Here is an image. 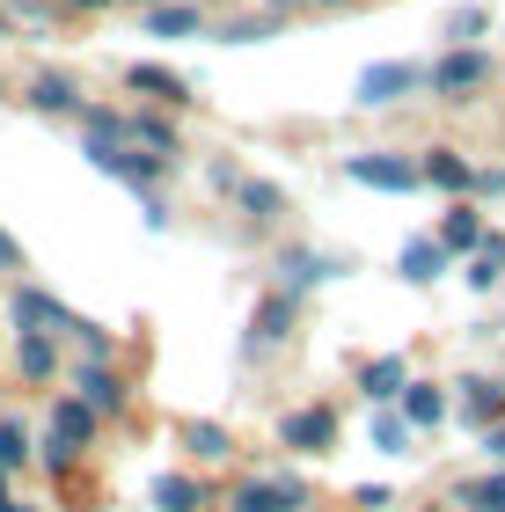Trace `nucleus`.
Listing matches in <instances>:
<instances>
[{"mask_svg": "<svg viewBox=\"0 0 505 512\" xmlns=\"http://www.w3.org/2000/svg\"><path fill=\"white\" fill-rule=\"evenodd\" d=\"M81 154H88V169L118 176V183H132V191H154V183L169 176V161L147 154V147H132V139H96V132H81Z\"/></svg>", "mask_w": 505, "mask_h": 512, "instance_id": "obj_1", "label": "nucleus"}, {"mask_svg": "<svg viewBox=\"0 0 505 512\" xmlns=\"http://www.w3.org/2000/svg\"><path fill=\"white\" fill-rule=\"evenodd\" d=\"M8 322H15V337H59V330H74L66 300H59V293H44V286H15Z\"/></svg>", "mask_w": 505, "mask_h": 512, "instance_id": "obj_2", "label": "nucleus"}, {"mask_svg": "<svg viewBox=\"0 0 505 512\" xmlns=\"http://www.w3.org/2000/svg\"><path fill=\"white\" fill-rule=\"evenodd\" d=\"M418 81H425V74H418L410 59H374V66L352 81V103H359V110H388V103H403Z\"/></svg>", "mask_w": 505, "mask_h": 512, "instance_id": "obj_3", "label": "nucleus"}, {"mask_svg": "<svg viewBox=\"0 0 505 512\" xmlns=\"http://www.w3.org/2000/svg\"><path fill=\"white\" fill-rule=\"evenodd\" d=\"M344 183H366V191H418L425 169L418 161H403V154H344Z\"/></svg>", "mask_w": 505, "mask_h": 512, "instance_id": "obj_4", "label": "nucleus"}, {"mask_svg": "<svg viewBox=\"0 0 505 512\" xmlns=\"http://www.w3.org/2000/svg\"><path fill=\"white\" fill-rule=\"evenodd\" d=\"M301 505H308V483L286 476V469L279 476H249L242 491L227 498V512H301Z\"/></svg>", "mask_w": 505, "mask_h": 512, "instance_id": "obj_5", "label": "nucleus"}, {"mask_svg": "<svg viewBox=\"0 0 505 512\" xmlns=\"http://www.w3.org/2000/svg\"><path fill=\"white\" fill-rule=\"evenodd\" d=\"M279 447H293V454H330V447H337V410H330V403L286 410V417H279Z\"/></svg>", "mask_w": 505, "mask_h": 512, "instance_id": "obj_6", "label": "nucleus"}, {"mask_svg": "<svg viewBox=\"0 0 505 512\" xmlns=\"http://www.w3.org/2000/svg\"><path fill=\"white\" fill-rule=\"evenodd\" d=\"M484 81H491V59L469 52V44H454V52L432 66V96H447V103H462L469 88H484Z\"/></svg>", "mask_w": 505, "mask_h": 512, "instance_id": "obj_7", "label": "nucleus"}, {"mask_svg": "<svg viewBox=\"0 0 505 512\" xmlns=\"http://www.w3.org/2000/svg\"><path fill=\"white\" fill-rule=\"evenodd\" d=\"M74 395H81V403H88V410H96V417H103V410H110V417H118L132 388H125V374H118V366H110V359H88V366H81V374H74Z\"/></svg>", "mask_w": 505, "mask_h": 512, "instance_id": "obj_8", "label": "nucleus"}, {"mask_svg": "<svg viewBox=\"0 0 505 512\" xmlns=\"http://www.w3.org/2000/svg\"><path fill=\"white\" fill-rule=\"evenodd\" d=\"M337 271H352V256H323V249H286L279 256V286L286 293H308V286H323Z\"/></svg>", "mask_w": 505, "mask_h": 512, "instance_id": "obj_9", "label": "nucleus"}, {"mask_svg": "<svg viewBox=\"0 0 505 512\" xmlns=\"http://www.w3.org/2000/svg\"><path fill=\"white\" fill-rule=\"evenodd\" d=\"M125 88H132V96H147V103H162V110H183V103H191V81H183L176 74V66H125Z\"/></svg>", "mask_w": 505, "mask_h": 512, "instance_id": "obj_10", "label": "nucleus"}, {"mask_svg": "<svg viewBox=\"0 0 505 512\" xmlns=\"http://www.w3.org/2000/svg\"><path fill=\"white\" fill-rule=\"evenodd\" d=\"M293 300H301V293H264V308L257 315H249V352H264V344H279L286 330H293Z\"/></svg>", "mask_w": 505, "mask_h": 512, "instance_id": "obj_11", "label": "nucleus"}, {"mask_svg": "<svg viewBox=\"0 0 505 512\" xmlns=\"http://www.w3.org/2000/svg\"><path fill=\"white\" fill-rule=\"evenodd\" d=\"M15 374L30 388H52L59 374V337H15Z\"/></svg>", "mask_w": 505, "mask_h": 512, "instance_id": "obj_12", "label": "nucleus"}, {"mask_svg": "<svg viewBox=\"0 0 505 512\" xmlns=\"http://www.w3.org/2000/svg\"><path fill=\"white\" fill-rule=\"evenodd\" d=\"M30 110H44V118H81V88L74 81H66V74H37L30 81Z\"/></svg>", "mask_w": 505, "mask_h": 512, "instance_id": "obj_13", "label": "nucleus"}, {"mask_svg": "<svg viewBox=\"0 0 505 512\" xmlns=\"http://www.w3.org/2000/svg\"><path fill=\"white\" fill-rule=\"evenodd\" d=\"M396 271L410 278V286H432V278L447 271V242H440V235H432V242H425V235L403 242V249H396Z\"/></svg>", "mask_w": 505, "mask_h": 512, "instance_id": "obj_14", "label": "nucleus"}, {"mask_svg": "<svg viewBox=\"0 0 505 512\" xmlns=\"http://www.w3.org/2000/svg\"><path fill=\"white\" fill-rule=\"evenodd\" d=\"M359 388L374 395V403H396V395L410 388V366H403V352H381V359H366V366H359Z\"/></svg>", "mask_w": 505, "mask_h": 512, "instance_id": "obj_15", "label": "nucleus"}, {"mask_svg": "<svg viewBox=\"0 0 505 512\" xmlns=\"http://www.w3.org/2000/svg\"><path fill=\"white\" fill-rule=\"evenodd\" d=\"M52 439H66V447H88V439H96V410H88L81 395H59V403H52Z\"/></svg>", "mask_w": 505, "mask_h": 512, "instance_id": "obj_16", "label": "nucleus"}, {"mask_svg": "<svg viewBox=\"0 0 505 512\" xmlns=\"http://www.w3.org/2000/svg\"><path fill=\"white\" fill-rule=\"evenodd\" d=\"M235 205H242V213L257 220V227H271V220H286V191H279V183H264V176H242V191H235Z\"/></svg>", "mask_w": 505, "mask_h": 512, "instance_id": "obj_17", "label": "nucleus"}, {"mask_svg": "<svg viewBox=\"0 0 505 512\" xmlns=\"http://www.w3.org/2000/svg\"><path fill=\"white\" fill-rule=\"evenodd\" d=\"M125 139H132V147H147V154H162V161H176V125L162 118V110H140V118H125Z\"/></svg>", "mask_w": 505, "mask_h": 512, "instance_id": "obj_18", "label": "nucleus"}, {"mask_svg": "<svg viewBox=\"0 0 505 512\" xmlns=\"http://www.w3.org/2000/svg\"><path fill=\"white\" fill-rule=\"evenodd\" d=\"M425 183H440V191L462 198V191H476V169H469L454 147H432V154H425Z\"/></svg>", "mask_w": 505, "mask_h": 512, "instance_id": "obj_19", "label": "nucleus"}, {"mask_svg": "<svg viewBox=\"0 0 505 512\" xmlns=\"http://www.w3.org/2000/svg\"><path fill=\"white\" fill-rule=\"evenodd\" d=\"M198 8H191V0H154V8H147V30L154 37H198Z\"/></svg>", "mask_w": 505, "mask_h": 512, "instance_id": "obj_20", "label": "nucleus"}, {"mask_svg": "<svg viewBox=\"0 0 505 512\" xmlns=\"http://www.w3.org/2000/svg\"><path fill=\"white\" fill-rule=\"evenodd\" d=\"M462 417L469 425H498L505 417V388L498 381H462Z\"/></svg>", "mask_w": 505, "mask_h": 512, "instance_id": "obj_21", "label": "nucleus"}, {"mask_svg": "<svg viewBox=\"0 0 505 512\" xmlns=\"http://www.w3.org/2000/svg\"><path fill=\"white\" fill-rule=\"evenodd\" d=\"M403 417H410L418 432H432V425L447 417V395L432 388V381H410V388H403Z\"/></svg>", "mask_w": 505, "mask_h": 512, "instance_id": "obj_22", "label": "nucleus"}, {"mask_svg": "<svg viewBox=\"0 0 505 512\" xmlns=\"http://www.w3.org/2000/svg\"><path fill=\"white\" fill-rule=\"evenodd\" d=\"M183 447H191L198 461H227L235 439H227V425H213V417H191V425H183Z\"/></svg>", "mask_w": 505, "mask_h": 512, "instance_id": "obj_23", "label": "nucleus"}, {"mask_svg": "<svg viewBox=\"0 0 505 512\" xmlns=\"http://www.w3.org/2000/svg\"><path fill=\"white\" fill-rule=\"evenodd\" d=\"M410 432H418V425H410L403 410H388V403L374 410V425H366V439H374L381 454H410Z\"/></svg>", "mask_w": 505, "mask_h": 512, "instance_id": "obj_24", "label": "nucleus"}, {"mask_svg": "<svg viewBox=\"0 0 505 512\" xmlns=\"http://www.w3.org/2000/svg\"><path fill=\"white\" fill-rule=\"evenodd\" d=\"M205 491H198V476H154V512H198Z\"/></svg>", "mask_w": 505, "mask_h": 512, "instance_id": "obj_25", "label": "nucleus"}, {"mask_svg": "<svg viewBox=\"0 0 505 512\" xmlns=\"http://www.w3.org/2000/svg\"><path fill=\"white\" fill-rule=\"evenodd\" d=\"M440 242H447V256L454 249H484V220H476V205H454V213L440 220Z\"/></svg>", "mask_w": 505, "mask_h": 512, "instance_id": "obj_26", "label": "nucleus"}, {"mask_svg": "<svg viewBox=\"0 0 505 512\" xmlns=\"http://www.w3.org/2000/svg\"><path fill=\"white\" fill-rule=\"evenodd\" d=\"M498 278H505V242L484 235V249H476V264H469V286H476V293H491Z\"/></svg>", "mask_w": 505, "mask_h": 512, "instance_id": "obj_27", "label": "nucleus"}, {"mask_svg": "<svg viewBox=\"0 0 505 512\" xmlns=\"http://www.w3.org/2000/svg\"><path fill=\"white\" fill-rule=\"evenodd\" d=\"M22 461H30V425L0 417V469H22Z\"/></svg>", "mask_w": 505, "mask_h": 512, "instance_id": "obj_28", "label": "nucleus"}, {"mask_svg": "<svg viewBox=\"0 0 505 512\" xmlns=\"http://www.w3.org/2000/svg\"><path fill=\"white\" fill-rule=\"evenodd\" d=\"M454 498L476 505V512H505V476H476V483H462Z\"/></svg>", "mask_w": 505, "mask_h": 512, "instance_id": "obj_29", "label": "nucleus"}, {"mask_svg": "<svg viewBox=\"0 0 505 512\" xmlns=\"http://www.w3.org/2000/svg\"><path fill=\"white\" fill-rule=\"evenodd\" d=\"M279 30V15H242V22H220V44H264Z\"/></svg>", "mask_w": 505, "mask_h": 512, "instance_id": "obj_30", "label": "nucleus"}, {"mask_svg": "<svg viewBox=\"0 0 505 512\" xmlns=\"http://www.w3.org/2000/svg\"><path fill=\"white\" fill-rule=\"evenodd\" d=\"M74 344H81V359H110V330H103V322H81L74 315Z\"/></svg>", "mask_w": 505, "mask_h": 512, "instance_id": "obj_31", "label": "nucleus"}, {"mask_svg": "<svg viewBox=\"0 0 505 512\" xmlns=\"http://www.w3.org/2000/svg\"><path fill=\"white\" fill-rule=\"evenodd\" d=\"M476 30H484V8H454V15H447V37H454V44H469Z\"/></svg>", "mask_w": 505, "mask_h": 512, "instance_id": "obj_32", "label": "nucleus"}, {"mask_svg": "<svg viewBox=\"0 0 505 512\" xmlns=\"http://www.w3.org/2000/svg\"><path fill=\"white\" fill-rule=\"evenodd\" d=\"M205 176H213V191H242V169H235V161H213Z\"/></svg>", "mask_w": 505, "mask_h": 512, "instance_id": "obj_33", "label": "nucleus"}, {"mask_svg": "<svg viewBox=\"0 0 505 512\" xmlns=\"http://www.w3.org/2000/svg\"><path fill=\"white\" fill-rule=\"evenodd\" d=\"M0 271H22V242L8 235V227H0Z\"/></svg>", "mask_w": 505, "mask_h": 512, "instance_id": "obj_34", "label": "nucleus"}, {"mask_svg": "<svg viewBox=\"0 0 505 512\" xmlns=\"http://www.w3.org/2000/svg\"><path fill=\"white\" fill-rule=\"evenodd\" d=\"M388 505H396V498H388L381 483H366V491H359V512H388Z\"/></svg>", "mask_w": 505, "mask_h": 512, "instance_id": "obj_35", "label": "nucleus"}, {"mask_svg": "<svg viewBox=\"0 0 505 512\" xmlns=\"http://www.w3.org/2000/svg\"><path fill=\"white\" fill-rule=\"evenodd\" d=\"M476 191H484V198H498V191H505V169H476Z\"/></svg>", "mask_w": 505, "mask_h": 512, "instance_id": "obj_36", "label": "nucleus"}, {"mask_svg": "<svg viewBox=\"0 0 505 512\" xmlns=\"http://www.w3.org/2000/svg\"><path fill=\"white\" fill-rule=\"evenodd\" d=\"M484 447H491V461H505V425H491V432H484Z\"/></svg>", "mask_w": 505, "mask_h": 512, "instance_id": "obj_37", "label": "nucleus"}, {"mask_svg": "<svg viewBox=\"0 0 505 512\" xmlns=\"http://www.w3.org/2000/svg\"><path fill=\"white\" fill-rule=\"evenodd\" d=\"M66 8H81V15H96V8H110V0H66Z\"/></svg>", "mask_w": 505, "mask_h": 512, "instance_id": "obj_38", "label": "nucleus"}, {"mask_svg": "<svg viewBox=\"0 0 505 512\" xmlns=\"http://www.w3.org/2000/svg\"><path fill=\"white\" fill-rule=\"evenodd\" d=\"M264 8H271V15H286V8H301V0H264Z\"/></svg>", "mask_w": 505, "mask_h": 512, "instance_id": "obj_39", "label": "nucleus"}, {"mask_svg": "<svg viewBox=\"0 0 505 512\" xmlns=\"http://www.w3.org/2000/svg\"><path fill=\"white\" fill-rule=\"evenodd\" d=\"M315 8H344V0H315Z\"/></svg>", "mask_w": 505, "mask_h": 512, "instance_id": "obj_40", "label": "nucleus"}, {"mask_svg": "<svg viewBox=\"0 0 505 512\" xmlns=\"http://www.w3.org/2000/svg\"><path fill=\"white\" fill-rule=\"evenodd\" d=\"M0 37H8V8H0Z\"/></svg>", "mask_w": 505, "mask_h": 512, "instance_id": "obj_41", "label": "nucleus"}, {"mask_svg": "<svg viewBox=\"0 0 505 512\" xmlns=\"http://www.w3.org/2000/svg\"><path fill=\"white\" fill-rule=\"evenodd\" d=\"M132 8H154V0H132Z\"/></svg>", "mask_w": 505, "mask_h": 512, "instance_id": "obj_42", "label": "nucleus"}]
</instances>
